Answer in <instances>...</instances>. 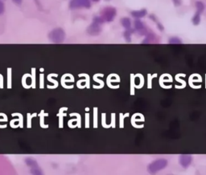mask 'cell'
I'll list each match as a JSON object with an SVG mask.
<instances>
[{
  "label": "cell",
  "instance_id": "1",
  "mask_svg": "<svg viewBox=\"0 0 206 175\" xmlns=\"http://www.w3.org/2000/svg\"><path fill=\"white\" fill-rule=\"evenodd\" d=\"M49 38L53 43H61L65 38V33L61 28H56L49 33Z\"/></svg>",
  "mask_w": 206,
  "mask_h": 175
},
{
  "label": "cell",
  "instance_id": "2",
  "mask_svg": "<svg viewBox=\"0 0 206 175\" xmlns=\"http://www.w3.org/2000/svg\"><path fill=\"white\" fill-rule=\"evenodd\" d=\"M167 165V160L165 159H158V160L154 161L152 163H151L150 165H148L147 170L150 173H155L157 171L164 169Z\"/></svg>",
  "mask_w": 206,
  "mask_h": 175
},
{
  "label": "cell",
  "instance_id": "3",
  "mask_svg": "<svg viewBox=\"0 0 206 175\" xmlns=\"http://www.w3.org/2000/svg\"><path fill=\"white\" fill-rule=\"evenodd\" d=\"M90 0H72L69 3V8L71 9H78V8H90Z\"/></svg>",
  "mask_w": 206,
  "mask_h": 175
},
{
  "label": "cell",
  "instance_id": "4",
  "mask_svg": "<svg viewBox=\"0 0 206 175\" xmlns=\"http://www.w3.org/2000/svg\"><path fill=\"white\" fill-rule=\"evenodd\" d=\"M102 13H103L102 19H104L106 21H111L114 20V16L116 15V11L114 8H106Z\"/></svg>",
  "mask_w": 206,
  "mask_h": 175
},
{
  "label": "cell",
  "instance_id": "5",
  "mask_svg": "<svg viewBox=\"0 0 206 175\" xmlns=\"http://www.w3.org/2000/svg\"><path fill=\"white\" fill-rule=\"evenodd\" d=\"M192 162V157L190 155H181L179 157V163L184 168H188Z\"/></svg>",
  "mask_w": 206,
  "mask_h": 175
},
{
  "label": "cell",
  "instance_id": "6",
  "mask_svg": "<svg viewBox=\"0 0 206 175\" xmlns=\"http://www.w3.org/2000/svg\"><path fill=\"white\" fill-rule=\"evenodd\" d=\"M89 33L91 35H96L98 34L100 32V28H99V24L97 23H94L93 24H92L90 27L89 30H88Z\"/></svg>",
  "mask_w": 206,
  "mask_h": 175
},
{
  "label": "cell",
  "instance_id": "7",
  "mask_svg": "<svg viewBox=\"0 0 206 175\" xmlns=\"http://www.w3.org/2000/svg\"><path fill=\"white\" fill-rule=\"evenodd\" d=\"M25 162H26L27 166H29V167L31 168V170L39 168L36 161L34 159H32V158H27V159L25 160Z\"/></svg>",
  "mask_w": 206,
  "mask_h": 175
},
{
  "label": "cell",
  "instance_id": "8",
  "mask_svg": "<svg viewBox=\"0 0 206 175\" xmlns=\"http://www.w3.org/2000/svg\"><path fill=\"white\" fill-rule=\"evenodd\" d=\"M147 14V11H146L145 10H142V11H133V12H131V15H133V16H135V17L136 18H141V17H143L144 15Z\"/></svg>",
  "mask_w": 206,
  "mask_h": 175
},
{
  "label": "cell",
  "instance_id": "9",
  "mask_svg": "<svg viewBox=\"0 0 206 175\" xmlns=\"http://www.w3.org/2000/svg\"><path fill=\"white\" fill-rule=\"evenodd\" d=\"M122 24L123 25V27H126V28H130L131 25V20H129L128 18H124L122 20Z\"/></svg>",
  "mask_w": 206,
  "mask_h": 175
},
{
  "label": "cell",
  "instance_id": "10",
  "mask_svg": "<svg viewBox=\"0 0 206 175\" xmlns=\"http://www.w3.org/2000/svg\"><path fill=\"white\" fill-rule=\"evenodd\" d=\"M135 27L137 29H143V23H141V21H139V20H137V21H135Z\"/></svg>",
  "mask_w": 206,
  "mask_h": 175
},
{
  "label": "cell",
  "instance_id": "11",
  "mask_svg": "<svg viewBox=\"0 0 206 175\" xmlns=\"http://www.w3.org/2000/svg\"><path fill=\"white\" fill-rule=\"evenodd\" d=\"M4 10H5L4 4H3V1H2V0H0V15H2V14L4 12Z\"/></svg>",
  "mask_w": 206,
  "mask_h": 175
},
{
  "label": "cell",
  "instance_id": "12",
  "mask_svg": "<svg viewBox=\"0 0 206 175\" xmlns=\"http://www.w3.org/2000/svg\"><path fill=\"white\" fill-rule=\"evenodd\" d=\"M174 39V41H170L171 44H179V43H180V41H179L178 39H176V38H175V39Z\"/></svg>",
  "mask_w": 206,
  "mask_h": 175
},
{
  "label": "cell",
  "instance_id": "13",
  "mask_svg": "<svg viewBox=\"0 0 206 175\" xmlns=\"http://www.w3.org/2000/svg\"><path fill=\"white\" fill-rule=\"evenodd\" d=\"M12 1L15 3V4H18V5H19V4H21L23 0H12Z\"/></svg>",
  "mask_w": 206,
  "mask_h": 175
},
{
  "label": "cell",
  "instance_id": "14",
  "mask_svg": "<svg viewBox=\"0 0 206 175\" xmlns=\"http://www.w3.org/2000/svg\"><path fill=\"white\" fill-rule=\"evenodd\" d=\"M176 2H178V5H179L180 4V0H174V3L176 5Z\"/></svg>",
  "mask_w": 206,
  "mask_h": 175
},
{
  "label": "cell",
  "instance_id": "15",
  "mask_svg": "<svg viewBox=\"0 0 206 175\" xmlns=\"http://www.w3.org/2000/svg\"><path fill=\"white\" fill-rule=\"evenodd\" d=\"M93 1H95V2H97L98 0H93Z\"/></svg>",
  "mask_w": 206,
  "mask_h": 175
}]
</instances>
